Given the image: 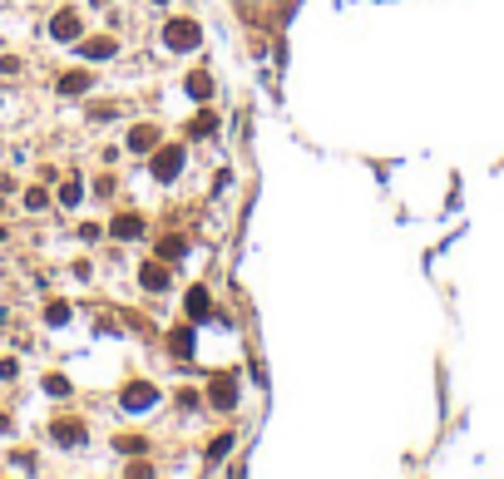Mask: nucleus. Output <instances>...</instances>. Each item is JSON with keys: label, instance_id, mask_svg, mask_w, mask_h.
Instances as JSON below:
<instances>
[{"label": "nucleus", "instance_id": "nucleus-1", "mask_svg": "<svg viewBox=\"0 0 504 479\" xmlns=\"http://www.w3.org/2000/svg\"><path fill=\"white\" fill-rule=\"evenodd\" d=\"M198 20H188V15H173V20H168V25H163V45H168V50H178V55H183V50H198Z\"/></svg>", "mask_w": 504, "mask_h": 479}, {"label": "nucleus", "instance_id": "nucleus-2", "mask_svg": "<svg viewBox=\"0 0 504 479\" xmlns=\"http://www.w3.org/2000/svg\"><path fill=\"white\" fill-rule=\"evenodd\" d=\"M178 173H183V149H178V144L159 149V154H154V178H159V183H173Z\"/></svg>", "mask_w": 504, "mask_h": 479}, {"label": "nucleus", "instance_id": "nucleus-3", "mask_svg": "<svg viewBox=\"0 0 504 479\" xmlns=\"http://www.w3.org/2000/svg\"><path fill=\"white\" fill-rule=\"evenodd\" d=\"M208 400H213L218 410H232V405H237V381H232V376H218L213 390H208Z\"/></svg>", "mask_w": 504, "mask_h": 479}, {"label": "nucleus", "instance_id": "nucleus-4", "mask_svg": "<svg viewBox=\"0 0 504 479\" xmlns=\"http://www.w3.org/2000/svg\"><path fill=\"white\" fill-rule=\"evenodd\" d=\"M154 400H159V390H154L149 381H134L129 390H124V410H144V405H154Z\"/></svg>", "mask_w": 504, "mask_h": 479}, {"label": "nucleus", "instance_id": "nucleus-5", "mask_svg": "<svg viewBox=\"0 0 504 479\" xmlns=\"http://www.w3.org/2000/svg\"><path fill=\"white\" fill-rule=\"evenodd\" d=\"M50 35H55V40H80V15H75V10H60L55 25H50Z\"/></svg>", "mask_w": 504, "mask_h": 479}, {"label": "nucleus", "instance_id": "nucleus-6", "mask_svg": "<svg viewBox=\"0 0 504 479\" xmlns=\"http://www.w3.org/2000/svg\"><path fill=\"white\" fill-rule=\"evenodd\" d=\"M129 149H134V154H149V149H159V129H154V124H139V129L129 134Z\"/></svg>", "mask_w": 504, "mask_h": 479}, {"label": "nucleus", "instance_id": "nucleus-7", "mask_svg": "<svg viewBox=\"0 0 504 479\" xmlns=\"http://www.w3.org/2000/svg\"><path fill=\"white\" fill-rule=\"evenodd\" d=\"M139 282H144L149 291H163V287H168V267H159V262H144V267H139Z\"/></svg>", "mask_w": 504, "mask_h": 479}, {"label": "nucleus", "instance_id": "nucleus-8", "mask_svg": "<svg viewBox=\"0 0 504 479\" xmlns=\"http://www.w3.org/2000/svg\"><path fill=\"white\" fill-rule=\"evenodd\" d=\"M55 440L60 445H85V425L80 420H55Z\"/></svg>", "mask_w": 504, "mask_h": 479}, {"label": "nucleus", "instance_id": "nucleus-9", "mask_svg": "<svg viewBox=\"0 0 504 479\" xmlns=\"http://www.w3.org/2000/svg\"><path fill=\"white\" fill-rule=\"evenodd\" d=\"M114 50H119L114 40H80V55H85V60H109Z\"/></svg>", "mask_w": 504, "mask_h": 479}, {"label": "nucleus", "instance_id": "nucleus-10", "mask_svg": "<svg viewBox=\"0 0 504 479\" xmlns=\"http://www.w3.org/2000/svg\"><path fill=\"white\" fill-rule=\"evenodd\" d=\"M85 90H90V75H85V70L60 75V95H85Z\"/></svg>", "mask_w": 504, "mask_h": 479}, {"label": "nucleus", "instance_id": "nucleus-11", "mask_svg": "<svg viewBox=\"0 0 504 479\" xmlns=\"http://www.w3.org/2000/svg\"><path fill=\"white\" fill-rule=\"evenodd\" d=\"M109 232H114V237H139V232H144V217H114Z\"/></svg>", "mask_w": 504, "mask_h": 479}, {"label": "nucleus", "instance_id": "nucleus-12", "mask_svg": "<svg viewBox=\"0 0 504 479\" xmlns=\"http://www.w3.org/2000/svg\"><path fill=\"white\" fill-rule=\"evenodd\" d=\"M183 306H188V316H198V321L208 316V311H213V301H208V291H203V287L188 291V301H183Z\"/></svg>", "mask_w": 504, "mask_h": 479}, {"label": "nucleus", "instance_id": "nucleus-13", "mask_svg": "<svg viewBox=\"0 0 504 479\" xmlns=\"http://www.w3.org/2000/svg\"><path fill=\"white\" fill-rule=\"evenodd\" d=\"M188 95L208 99V95H213V80H208V75H188Z\"/></svg>", "mask_w": 504, "mask_h": 479}, {"label": "nucleus", "instance_id": "nucleus-14", "mask_svg": "<svg viewBox=\"0 0 504 479\" xmlns=\"http://www.w3.org/2000/svg\"><path fill=\"white\" fill-rule=\"evenodd\" d=\"M213 129H218V119H213V114H193V124H188V134H193V139H198V134H213Z\"/></svg>", "mask_w": 504, "mask_h": 479}, {"label": "nucleus", "instance_id": "nucleus-15", "mask_svg": "<svg viewBox=\"0 0 504 479\" xmlns=\"http://www.w3.org/2000/svg\"><path fill=\"white\" fill-rule=\"evenodd\" d=\"M45 321H50V326H65V321H70V306H65V301H50Z\"/></svg>", "mask_w": 504, "mask_h": 479}, {"label": "nucleus", "instance_id": "nucleus-16", "mask_svg": "<svg viewBox=\"0 0 504 479\" xmlns=\"http://www.w3.org/2000/svg\"><path fill=\"white\" fill-rule=\"evenodd\" d=\"M25 208H30V212L50 208V193H45V188H30V193H25Z\"/></svg>", "mask_w": 504, "mask_h": 479}, {"label": "nucleus", "instance_id": "nucleus-17", "mask_svg": "<svg viewBox=\"0 0 504 479\" xmlns=\"http://www.w3.org/2000/svg\"><path fill=\"white\" fill-rule=\"evenodd\" d=\"M159 252H163V257H183V252H188V242H183V237H163V247H159Z\"/></svg>", "mask_w": 504, "mask_h": 479}, {"label": "nucleus", "instance_id": "nucleus-18", "mask_svg": "<svg viewBox=\"0 0 504 479\" xmlns=\"http://www.w3.org/2000/svg\"><path fill=\"white\" fill-rule=\"evenodd\" d=\"M227 450H232V435H218V440H213V445H208V460H222V455H227Z\"/></svg>", "mask_w": 504, "mask_h": 479}, {"label": "nucleus", "instance_id": "nucleus-19", "mask_svg": "<svg viewBox=\"0 0 504 479\" xmlns=\"http://www.w3.org/2000/svg\"><path fill=\"white\" fill-rule=\"evenodd\" d=\"M173 351H178V356H193V336H188V331H173Z\"/></svg>", "mask_w": 504, "mask_h": 479}, {"label": "nucleus", "instance_id": "nucleus-20", "mask_svg": "<svg viewBox=\"0 0 504 479\" xmlns=\"http://www.w3.org/2000/svg\"><path fill=\"white\" fill-rule=\"evenodd\" d=\"M80 183H65V188H60V203H65V208H75V203H80Z\"/></svg>", "mask_w": 504, "mask_h": 479}, {"label": "nucleus", "instance_id": "nucleus-21", "mask_svg": "<svg viewBox=\"0 0 504 479\" xmlns=\"http://www.w3.org/2000/svg\"><path fill=\"white\" fill-rule=\"evenodd\" d=\"M45 390H50V395H70V381H65V376H45Z\"/></svg>", "mask_w": 504, "mask_h": 479}, {"label": "nucleus", "instance_id": "nucleus-22", "mask_svg": "<svg viewBox=\"0 0 504 479\" xmlns=\"http://www.w3.org/2000/svg\"><path fill=\"white\" fill-rule=\"evenodd\" d=\"M95 5H109V0H95Z\"/></svg>", "mask_w": 504, "mask_h": 479}, {"label": "nucleus", "instance_id": "nucleus-23", "mask_svg": "<svg viewBox=\"0 0 504 479\" xmlns=\"http://www.w3.org/2000/svg\"><path fill=\"white\" fill-rule=\"evenodd\" d=\"M154 5H159V0H154Z\"/></svg>", "mask_w": 504, "mask_h": 479}]
</instances>
